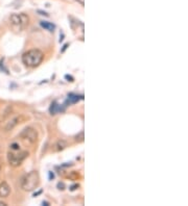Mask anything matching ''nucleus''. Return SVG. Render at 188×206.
<instances>
[{
    "label": "nucleus",
    "instance_id": "1",
    "mask_svg": "<svg viewBox=\"0 0 188 206\" xmlns=\"http://www.w3.org/2000/svg\"><path fill=\"white\" fill-rule=\"evenodd\" d=\"M44 54L39 49H31L22 55V63L28 68H35L42 63Z\"/></svg>",
    "mask_w": 188,
    "mask_h": 206
},
{
    "label": "nucleus",
    "instance_id": "2",
    "mask_svg": "<svg viewBox=\"0 0 188 206\" xmlns=\"http://www.w3.org/2000/svg\"><path fill=\"white\" fill-rule=\"evenodd\" d=\"M40 183V177L38 172L33 171L29 172L28 174L24 175L23 177L21 178V182H20V185H21V189L23 191L26 192H30L33 191L38 187Z\"/></svg>",
    "mask_w": 188,
    "mask_h": 206
},
{
    "label": "nucleus",
    "instance_id": "3",
    "mask_svg": "<svg viewBox=\"0 0 188 206\" xmlns=\"http://www.w3.org/2000/svg\"><path fill=\"white\" fill-rule=\"evenodd\" d=\"M10 21L12 26L17 30H21L23 29L24 27H26L28 25V22H29V18L28 16L25 15V14H13L11 15L10 17Z\"/></svg>",
    "mask_w": 188,
    "mask_h": 206
},
{
    "label": "nucleus",
    "instance_id": "4",
    "mask_svg": "<svg viewBox=\"0 0 188 206\" xmlns=\"http://www.w3.org/2000/svg\"><path fill=\"white\" fill-rule=\"evenodd\" d=\"M28 156V152L26 151H19L18 152H10L8 154V164L12 167H18L24 161V159Z\"/></svg>",
    "mask_w": 188,
    "mask_h": 206
},
{
    "label": "nucleus",
    "instance_id": "5",
    "mask_svg": "<svg viewBox=\"0 0 188 206\" xmlns=\"http://www.w3.org/2000/svg\"><path fill=\"white\" fill-rule=\"evenodd\" d=\"M20 139L26 141L29 144H33L38 140V133L33 127H25L19 134Z\"/></svg>",
    "mask_w": 188,
    "mask_h": 206
},
{
    "label": "nucleus",
    "instance_id": "6",
    "mask_svg": "<svg viewBox=\"0 0 188 206\" xmlns=\"http://www.w3.org/2000/svg\"><path fill=\"white\" fill-rule=\"evenodd\" d=\"M11 194V186L8 184V182L3 181L0 184V198H6Z\"/></svg>",
    "mask_w": 188,
    "mask_h": 206
},
{
    "label": "nucleus",
    "instance_id": "7",
    "mask_svg": "<svg viewBox=\"0 0 188 206\" xmlns=\"http://www.w3.org/2000/svg\"><path fill=\"white\" fill-rule=\"evenodd\" d=\"M64 110H65V105L64 106L60 105V104H58L56 102H53L50 105V108H49V112H50L51 115H56L60 112H64Z\"/></svg>",
    "mask_w": 188,
    "mask_h": 206
},
{
    "label": "nucleus",
    "instance_id": "8",
    "mask_svg": "<svg viewBox=\"0 0 188 206\" xmlns=\"http://www.w3.org/2000/svg\"><path fill=\"white\" fill-rule=\"evenodd\" d=\"M66 147H67V143L64 140H60V141H58L53 146V152H59V151L64 150Z\"/></svg>",
    "mask_w": 188,
    "mask_h": 206
},
{
    "label": "nucleus",
    "instance_id": "9",
    "mask_svg": "<svg viewBox=\"0 0 188 206\" xmlns=\"http://www.w3.org/2000/svg\"><path fill=\"white\" fill-rule=\"evenodd\" d=\"M18 123H19V118H18V117L14 118V119H12L11 121H8V123H6V125L4 126V130H5V131L12 130L13 128H15L16 126L18 125Z\"/></svg>",
    "mask_w": 188,
    "mask_h": 206
},
{
    "label": "nucleus",
    "instance_id": "10",
    "mask_svg": "<svg viewBox=\"0 0 188 206\" xmlns=\"http://www.w3.org/2000/svg\"><path fill=\"white\" fill-rule=\"evenodd\" d=\"M81 99H83V96H78V95H75V94H69L67 97L66 104L67 103H69V104L76 103V102H78Z\"/></svg>",
    "mask_w": 188,
    "mask_h": 206
},
{
    "label": "nucleus",
    "instance_id": "11",
    "mask_svg": "<svg viewBox=\"0 0 188 206\" xmlns=\"http://www.w3.org/2000/svg\"><path fill=\"white\" fill-rule=\"evenodd\" d=\"M40 25L43 27L44 29H46V30L48 31H53L54 28H56V26H54V24L50 23V22H47V21H41L40 22Z\"/></svg>",
    "mask_w": 188,
    "mask_h": 206
},
{
    "label": "nucleus",
    "instance_id": "12",
    "mask_svg": "<svg viewBox=\"0 0 188 206\" xmlns=\"http://www.w3.org/2000/svg\"><path fill=\"white\" fill-rule=\"evenodd\" d=\"M11 149L14 151H18L19 150V145H18L17 143H14V144L11 145Z\"/></svg>",
    "mask_w": 188,
    "mask_h": 206
},
{
    "label": "nucleus",
    "instance_id": "13",
    "mask_svg": "<svg viewBox=\"0 0 188 206\" xmlns=\"http://www.w3.org/2000/svg\"><path fill=\"white\" fill-rule=\"evenodd\" d=\"M0 206H6V204L4 202H0Z\"/></svg>",
    "mask_w": 188,
    "mask_h": 206
}]
</instances>
